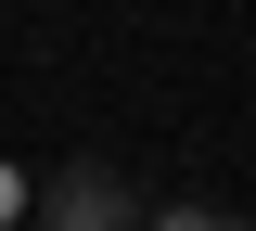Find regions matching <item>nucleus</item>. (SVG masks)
Returning <instances> with one entry per match:
<instances>
[{"instance_id": "2", "label": "nucleus", "mask_w": 256, "mask_h": 231, "mask_svg": "<svg viewBox=\"0 0 256 231\" xmlns=\"http://www.w3.org/2000/svg\"><path fill=\"white\" fill-rule=\"evenodd\" d=\"M141 231H256V218H218V205H154Z\"/></svg>"}, {"instance_id": "1", "label": "nucleus", "mask_w": 256, "mask_h": 231, "mask_svg": "<svg viewBox=\"0 0 256 231\" xmlns=\"http://www.w3.org/2000/svg\"><path fill=\"white\" fill-rule=\"evenodd\" d=\"M38 231H141V205H128V180L102 154H77V167L38 180Z\"/></svg>"}]
</instances>
